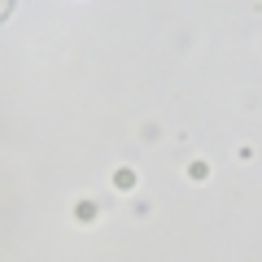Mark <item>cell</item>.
Listing matches in <instances>:
<instances>
[{
	"mask_svg": "<svg viewBox=\"0 0 262 262\" xmlns=\"http://www.w3.org/2000/svg\"><path fill=\"white\" fill-rule=\"evenodd\" d=\"M9 13H13V0H0V22L9 18Z\"/></svg>",
	"mask_w": 262,
	"mask_h": 262,
	"instance_id": "cell-1",
	"label": "cell"
}]
</instances>
